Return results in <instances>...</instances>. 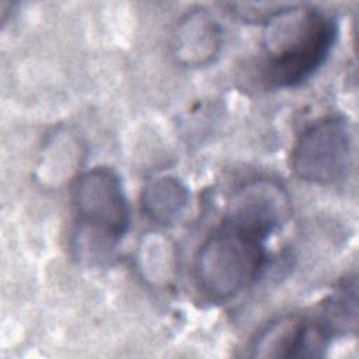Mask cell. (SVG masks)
<instances>
[{
    "label": "cell",
    "mask_w": 359,
    "mask_h": 359,
    "mask_svg": "<svg viewBox=\"0 0 359 359\" xmlns=\"http://www.w3.org/2000/svg\"><path fill=\"white\" fill-rule=\"evenodd\" d=\"M73 208L79 219L77 236H94L93 243L114 245L128 231L130 212L118 174L107 167L81 172L73 184Z\"/></svg>",
    "instance_id": "3"
},
{
    "label": "cell",
    "mask_w": 359,
    "mask_h": 359,
    "mask_svg": "<svg viewBox=\"0 0 359 359\" xmlns=\"http://www.w3.org/2000/svg\"><path fill=\"white\" fill-rule=\"evenodd\" d=\"M265 243L223 222L205 238L194 259V278L201 293L215 302L237 296L264 269Z\"/></svg>",
    "instance_id": "2"
},
{
    "label": "cell",
    "mask_w": 359,
    "mask_h": 359,
    "mask_svg": "<svg viewBox=\"0 0 359 359\" xmlns=\"http://www.w3.org/2000/svg\"><path fill=\"white\" fill-rule=\"evenodd\" d=\"M358 320V299L355 278L344 282L335 293L328 299L324 307L321 324L331 334L349 332L356 328Z\"/></svg>",
    "instance_id": "9"
},
{
    "label": "cell",
    "mask_w": 359,
    "mask_h": 359,
    "mask_svg": "<svg viewBox=\"0 0 359 359\" xmlns=\"http://www.w3.org/2000/svg\"><path fill=\"white\" fill-rule=\"evenodd\" d=\"M286 191L272 180H254L230 198L224 223L266 241L289 217Z\"/></svg>",
    "instance_id": "5"
},
{
    "label": "cell",
    "mask_w": 359,
    "mask_h": 359,
    "mask_svg": "<svg viewBox=\"0 0 359 359\" xmlns=\"http://www.w3.org/2000/svg\"><path fill=\"white\" fill-rule=\"evenodd\" d=\"M352 165V135L348 121L330 115L304 128L290 153L294 175L313 184H335Z\"/></svg>",
    "instance_id": "4"
},
{
    "label": "cell",
    "mask_w": 359,
    "mask_h": 359,
    "mask_svg": "<svg viewBox=\"0 0 359 359\" xmlns=\"http://www.w3.org/2000/svg\"><path fill=\"white\" fill-rule=\"evenodd\" d=\"M230 7V13L234 17L247 21V22H264L266 24L272 17H275L285 6L279 4H244V3H234L227 4Z\"/></svg>",
    "instance_id": "10"
},
{
    "label": "cell",
    "mask_w": 359,
    "mask_h": 359,
    "mask_svg": "<svg viewBox=\"0 0 359 359\" xmlns=\"http://www.w3.org/2000/svg\"><path fill=\"white\" fill-rule=\"evenodd\" d=\"M331 335L323 324L307 321L299 314H285L264 325L252 338L254 358L318 356Z\"/></svg>",
    "instance_id": "6"
},
{
    "label": "cell",
    "mask_w": 359,
    "mask_h": 359,
    "mask_svg": "<svg viewBox=\"0 0 359 359\" xmlns=\"http://www.w3.org/2000/svg\"><path fill=\"white\" fill-rule=\"evenodd\" d=\"M223 41L219 22L203 8L185 14L174 32V56L188 67H201L212 63Z\"/></svg>",
    "instance_id": "7"
},
{
    "label": "cell",
    "mask_w": 359,
    "mask_h": 359,
    "mask_svg": "<svg viewBox=\"0 0 359 359\" xmlns=\"http://www.w3.org/2000/svg\"><path fill=\"white\" fill-rule=\"evenodd\" d=\"M187 187L174 177H157L150 180L142 192L143 210L153 220L170 224L175 222L188 205Z\"/></svg>",
    "instance_id": "8"
},
{
    "label": "cell",
    "mask_w": 359,
    "mask_h": 359,
    "mask_svg": "<svg viewBox=\"0 0 359 359\" xmlns=\"http://www.w3.org/2000/svg\"><path fill=\"white\" fill-rule=\"evenodd\" d=\"M338 35L332 15L311 6H285L265 24L264 79L272 87H294L325 62Z\"/></svg>",
    "instance_id": "1"
}]
</instances>
